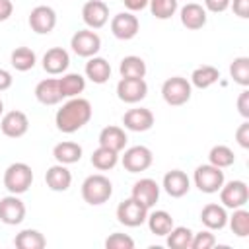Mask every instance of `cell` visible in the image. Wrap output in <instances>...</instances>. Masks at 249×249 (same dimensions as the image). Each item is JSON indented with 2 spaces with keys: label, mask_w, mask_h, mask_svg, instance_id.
Instances as JSON below:
<instances>
[{
  "label": "cell",
  "mask_w": 249,
  "mask_h": 249,
  "mask_svg": "<svg viewBox=\"0 0 249 249\" xmlns=\"http://www.w3.org/2000/svg\"><path fill=\"white\" fill-rule=\"evenodd\" d=\"M93 115L91 103L84 97H70L66 103H62V107L56 111L54 115V124L60 132L64 134H72L78 132L80 128H84L89 119Z\"/></svg>",
  "instance_id": "cell-1"
},
{
  "label": "cell",
  "mask_w": 249,
  "mask_h": 249,
  "mask_svg": "<svg viewBox=\"0 0 249 249\" xmlns=\"http://www.w3.org/2000/svg\"><path fill=\"white\" fill-rule=\"evenodd\" d=\"M111 195H113V183L109 181V177L101 173H93L86 177L82 183V198L91 206L105 204L111 198Z\"/></svg>",
  "instance_id": "cell-2"
},
{
  "label": "cell",
  "mask_w": 249,
  "mask_h": 249,
  "mask_svg": "<svg viewBox=\"0 0 249 249\" xmlns=\"http://www.w3.org/2000/svg\"><path fill=\"white\" fill-rule=\"evenodd\" d=\"M4 187L8 193L12 195H23L29 191L31 183H33V169L23 163V161H16V163H10L4 171Z\"/></svg>",
  "instance_id": "cell-3"
},
{
  "label": "cell",
  "mask_w": 249,
  "mask_h": 249,
  "mask_svg": "<svg viewBox=\"0 0 249 249\" xmlns=\"http://www.w3.org/2000/svg\"><path fill=\"white\" fill-rule=\"evenodd\" d=\"M193 86L183 76H171L161 84V97L171 107H181L191 99Z\"/></svg>",
  "instance_id": "cell-4"
},
{
  "label": "cell",
  "mask_w": 249,
  "mask_h": 249,
  "mask_svg": "<svg viewBox=\"0 0 249 249\" xmlns=\"http://www.w3.org/2000/svg\"><path fill=\"white\" fill-rule=\"evenodd\" d=\"M226 177H224V171L212 163H202L195 169L193 173V183L195 187L200 191V193H206V195H214L220 191V187L224 185Z\"/></svg>",
  "instance_id": "cell-5"
},
{
  "label": "cell",
  "mask_w": 249,
  "mask_h": 249,
  "mask_svg": "<svg viewBox=\"0 0 249 249\" xmlns=\"http://www.w3.org/2000/svg\"><path fill=\"white\" fill-rule=\"evenodd\" d=\"M148 212H150V208H146V206H144L142 202H138L136 198L128 196V198H124L123 202H119L115 214H117L119 224L126 226V228H138V226L146 224Z\"/></svg>",
  "instance_id": "cell-6"
},
{
  "label": "cell",
  "mask_w": 249,
  "mask_h": 249,
  "mask_svg": "<svg viewBox=\"0 0 249 249\" xmlns=\"http://www.w3.org/2000/svg\"><path fill=\"white\" fill-rule=\"evenodd\" d=\"M220 202L224 208H241L247 204L249 200V187L245 181L241 179H233V181H224V185L220 187Z\"/></svg>",
  "instance_id": "cell-7"
},
{
  "label": "cell",
  "mask_w": 249,
  "mask_h": 249,
  "mask_svg": "<svg viewBox=\"0 0 249 249\" xmlns=\"http://www.w3.org/2000/svg\"><path fill=\"white\" fill-rule=\"evenodd\" d=\"M154 161V154L148 146H130L124 150V154L121 156V163L128 173H140L146 171Z\"/></svg>",
  "instance_id": "cell-8"
},
{
  "label": "cell",
  "mask_w": 249,
  "mask_h": 249,
  "mask_svg": "<svg viewBox=\"0 0 249 249\" xmlns=\"http://www.w3.org/2000/svg\"><path fill=\"white\" fill-rule=\"evenodd\" d=\"M70 47L74 51V54L82 56V58H89L95 56L101 49V37L93 31V29H80L72 35L70 39Z\"/></svg>",
  "instance_id": "cell-9"
},
{
  "label": "cell",
  "mask_w": 249,
  "mask_h": 249,
  "mask_svg": "<svg viewBox=\"0 0 249 249\" xmlns=\"http://www.w3.org/2000/svg\"><path fill=\"white\" fill-rule=\"evenodd\" d=\"M148 95V84L144 78H121L117 84V97L123 103H138Z\"/></svg>",
  "instance_id": "cell-10"
},
{
  "label": "cell",
  "mask_w": 249,
  "mask_h": 249,
  "mask_svg": "<svg viewBox=\"0 0 249 249\" xmlns=\"http://www.w3.org/2000/svg\"><path fill=\"white\" fill-rule=\"evenodd\" d=\"M25 220V204L19 195H8L0 198V222L6 226H18Z\"/></svg>",
  "instance_id": "cell-11"
},
{
  "label": "cell",
  "mask_w": 249,
  "mask_h": 249,
  "mask_svg": "<svg viewBox=\"0 0 249 249\" xmlns=\"http://www.w3.org/2000/svg\"><path fill=\"white\" fill-rule=\"evenodd\" d=\"M140 21L132 12H121L111 19V33L121 41H130L138 35Z\"/></svg>",
  "instance_id": "cell-12"
},
{
  "label": "cell",
  "mask_w": 249,
  "mask_h": 249,
  "mask_svg": "<svg viewBox=\"0 0 249 249\" xmlns=\"http://www.w3.org/2000/svg\"><path fill=\"white\" fill-rule=\"evenodd\" d=\"M29 27L37 35H49L56 27V12L51 6H35L29 14Z\"/></svg>",
  "instance_id": "cell-13"
},
{
  "label": "cell",
  "mask_w": 249,
  "mask_h": 249,
  "mask_svg": "<svg viewBox=\"0 0 249 249\" xmlns=\"http://www.w3.org/2000/svg\"><path fill=\"white\" fill-rule=\"evenodd\" d=\"M82 19L89 29H101L109 21V6L103 0H88L82 6Z\"/></svg>",
  "instance_id": "cell-14"
},
{
  "label": "cell",
  "mask_w": 249,
  "mask_h": 249,
  "mask_svg": "<svg viewBox=\"0 0 249 249\" xmlns=\"http://www.w3.org/2000/svg\"><path fill=\"white\" fill-rule=\"evenodd\" d=\"M0 130L8 138H21L29 130V119L23 111H8L0 119Z\"/></svg>",
  "instance_id": "cell-15"
},
{
  "label": "cell",
  "mask_w": 249,
  "mask_h": 249,
  "mask_svg": "<svg viewBox=\"0 0 249 249\" xmlns=\"http://www.w3.org/2000/svg\"><path fill=\"white\" fill-rule=\"evenodd\" d=\"M154 113L146 107H134L123 115V124L130 132H146L154 126Z\"/></svg>",
  "instance_id": "cell-16"
},
{
  "label": "cell",
  "mask_w": 249,
  "mask_h": 249,
  "mask_svg": "<svg viewBox=\"0 0 249 249\" xmlns=\"http://www.w3.org/2000/svg\"><path fill=\"white\" fill-rule=\"evenodd\" d=\"M160 191H161V187L158 185V181H154L150 177H144V179H138L132 185L130 196L136 198L138 202H142L146 208H152L160 200Z\"/></svg>",
  "instance_id": "cell-17"
},
{
  "label": "cell",
  "mask_w": 249,
  "mask_h": 249,
  "mask_svg": "<svg viewBox=\"0 0 249 249\" xmlns=\"http://www.w3.org/2000/svg\"><path fill=\"white\" fill-rule=\"evenodd\" d=\"M161 189L171 196V198H181L189 193L191 189V179L185 171L181 169H171L163 175V181H161Z\"/></svg>",
  "instance_id": "cell-18"
},
{
  "label": "cell",
  "mask_w": 249,
  "mask_h": 249,
  "mask_svg": "<svg viewBox=\"0 0 249 249\" xmlns=\"http://www.w3.org/2000/svg\"><path fill=\"white\" fill-rule=\"evenodd\" d=\"M43 70L51 76H58V74H64L70 66V54L66 49L62 47H53L49 49L45 54H43Z\"/></svg>",
  "instance_id": "cell-19"
},
{
  "label": "cell",
  "mask_w": 249,
  "mask_h": 249,
  "mask_svg": "<svg viewBox=\"0 0 249 249\" xmlns=\"http://www.w3.org/2000/svg\"><path fill=\"white\" fill-rule=\"evenodd\" d=\"M208 12L204 10V6L196 4V2H187L181 10H179V19L183 23V27L191 29V31H196V29H202L206 25V16Z\"/></svg>",
  "instance_id": "cell-20"
},
{
  "label": "cell",
  "mask_w": 249,
  "mask_h": 249,
  "mask_svg": "<svg viewBox=\"0 0 249 249\" xmlns=\"http://www.w3.org/2000/svg\"><path fill=\"white\" fill-rule=\"evenodd\" d=\"M35 99L41 105H58L64 97L60 93V86H58V78H45L35 86Z\"/></svg>",
  "instance_id": "cell-21"
},
{
  "label": "cell",
  "mask_w": 249,
  "mask_h": 249,
  "mask_svg": "<svg viewBox=\"0 0 249 249\" xmlns=\"http://www.w3.org/2000/svg\"><path fill=\"white\" fill-rule=\"evenodd\" d=\"M45 183H47V187H49L51 191H54V193H64V191H68L70 185H72V173H70V169H68L66 165L54 163V165H51V167L47 169V173H45Z\"/></svg>",
  "instance_id": "cell-22"
},
{
  "label": "cell",
  "mask_w": 249,
  "mask_h": 249,
  "mask_svg": "<svg viewBox=\"0 0 249 249\" xmlns=\"http://www.w3.org/2000/svg\"><path fill=\"white\" fill-rule=\"evenodd\" d=\"M200 222L206 230H224L228 226V210L222 204L216 202H208L202 210H200Z\"/></svg>",
  "instance_id": "cell-23"
},
{
  "label": "cell",
  "mask_w": 249,
  "mask_h": 249,
  "mask_svg": "<svg viewBox=\"0 0 249 249\" xmlns=\"http://www.w3.org/2000/svg\"><path fill=\"white\" fill-rule=\"evenodd\" d=\"M99 146H103V148H109V150H113V152H123L124 150V146H126V142H128V136H126V132H124V128L123 126H117V124H109V126H105V128H101V132H99Z\"/></svg>",
  "instance_id": "cell-24"
},
{
  "label": "cell",
  "mask_w": 249,
  "mask_h": 249,
  "mask_svg": "<svg viewBox=\"0 0 249 249\" xmlns=\"http://www.w3.org/2000/svg\"><path fill=\"white\" fill-rule=\"evenodd\" d=\"M82 146L78 142H72V140H64V142H58L54 144L53 148V158L56 160V163H62V165H72V163H78L82 160Z\"/></svg>",
  "instance_id": "cell-25"
},
{
  "label": "cell",
  "mask_w": 249,
  "mask_h": 249,
  "mask_svg": "<svg viewBox=\"0 0 249 249\" xmlns=\"http://www.w3.org/2000/svg\"><path fill=\"white\" fill-rule=\"evenodd\" d=\"M84 70H86V78L91 80L93 84H99V86L109 82V78H111V64L103 56H97V54L88 58Z\"/></svg>",
  "instance_id": "cell-26"
},
{
  "label": "cell",
  "mask_w": 249,
  "mask_h": 249,
  "mask_svg": "<svg viewBox=\"0 0 249 249\" xmlns=\"http://www.w3.org/2000/svg\"><path fill=\"white\" fill-rule=\"evenodd\" d=\"M146 224H148V230L154 235H161V237H165L171 231V228L175 226L173 224V216L167 210H152V212H148Z\"/></svg>",
  "instance_id": "cell-27"
},
{
  "label": "cell",
  "mask_w": 249,
  "mask_h": 249,
  "mask_svg": "<svg viewBox=\"0 0 249 249\" xmlns=\"http://www.w3.org/2000/svg\"><path fill=\"white\" fill-rule=\"evenodd\" d=\"M218 80H220V70L216 66L204 64V66H198V68L193 70L189 82H191V86H195L198 89H206V88L214 86Z\"/></svg>",
  "instance_id": "cell-28"
},
{
  "label": "cell",
  "mask_w": 249,
  "mask_h": 249,
  "mask_svg": "<svg viewBox=\"0 0 249 249\" xmlns=\"http://www.w3.org/2000/svg\"><path fill=\"white\" fill-rule=\"evenodd\" d=\"M58 86H60V93L62 97H78L84 89H86V78L78 72H68L62 74V78H58Z\"/></svg>",
  "instance_id": "cell-29"
},
{
  "label": "cell",
  "mask_w": 249,
  "mask_h": 249,
  "mask_svg": "<svg viewBox=\"0 0 249 249\" xmlns=\"http://www.w3.org/2000/svg\"><path fill=\"white\" fill-rule=\"evenodd\" d=\"M14 245L18 249H43L47 245V239L39 230L27 228V230H21L19 233H16Z\"/></svg>",
  "instance_id": "cell-30"
},
{
  "label": "cell",
  "mask_w": 249,
  "mask_h": 249,
  "mask_svg": "<svg viewBox=\"0 0 249 249\" xmlns=\"http://www.w3.org/2000/svg\"><path fill=\"white\" fill-rule=\"evenodd\" d=\"M10 64L18 72H27V70H31L37 64V54L29 47H18L10 54Z\"/></svg>",
  "instance_id": "cell-31"
},
{
  "label": "cell",
  "mask_w": 249,
  "mask_h": 249,
  "mask_svg": "<svg viewBox=\"0 0 249 249\" xmlns=\"http://www.w3.org/2000/svg\"><path fill=\"white\" fill-rule=\"evenodd\" d=\"M146 62L144 58L136 56V54H128L121 60L119 64V74L121 78H144L146 76Z\"/></svg>",
  "instance_id": "cell-32"
},
{
  "label": "cell",
  "mask_w": 249,
  "mask_h": 249,
  "mask_svg": "<svg viewBox=\"0 0 249 249\" xmlns=\"http://www.w3.org/2000/svg\"><path fill=\"white\" fill-rule=\"evenodd\" d=\"M191 239H193V230L187 226H173L171 231L165 235V243L171 249H191Z\"/></svg>",
  "instance_id": "cell-33"
},
{
  "label": "cell",
  "mask_w": 249,
  "mask_h": 249,
  "mask_svg": "<svg viewBox=\"0 0 249 249\" xmlns=\"http://www.w3.org/2000/svg\"><path fill=\"white\" fill-rule=\"evenodd\" d=\"M235 161V154L230 146L226 144H218V146H212L210 152H208V163L220 167V169H226L230 165H233Z\"/></svg>",
  "instance_id": "cell-34"
},
{
  "label": "cell",
  "mask_w": 249,
  "mask_h": 249,
  "mask_svg": "<svg viewBox=\"0 0 249 249\" xmlns=\"http://www.w3.org/2000/svg\"><path fill=\"white\" fill-rule=\"evenodd\" d=\"M119 163V152H113L109 148L99 146L97 150H93L91 154V165L99 171H109Z\"/></svg>",
  "instance_id": "cell-35"
},
{
  "label": "cell",
  "mask_w": 249,
  "mask_h": 249,
  "mask_svg": "<svg viewBox=\"0 0 249 249\" xmlns=\"http://www.w3.org/2000/svg\"><path fill=\"white\" fill-rule=\"evenodd\" d=\"M228 226L237 237H247L249 235V212L241 208H233L231 216H228Z\"/></svg>",
  "instance_id": "cell-36"
},
{
  "label": "cell",
  "mask_w": 249,
  "mask_h": 249,
  "mask_svg": "<svg viewBox=\"0 0 249 249\" xmlns=\"http://www.w3.org/2000/svg\"><path fill=\"white\" fill-rule=\"evenodd\" d=\"M230 76L241 88L249 86V56H235L230 64Z\"/></svg>",
  "instance_id": "cell-37"
},
{
  "label": "cell",
  "mask_w": 249,
  "mask_h": 249,
  "mask_svg": "<svg viewBox=\"0 0 249 249\" xmlns=\"http://www.w3.org/2000/svg\"><path fill=\"white\" fill-rule=\"evenodd\" d=\"M148 8L156 19H169L179 8V0H150Z\"/></svg>",
  "instance_id": "cell-38"
},
{
  "label": "cell",
  "mask_w": 249,
  "mask_h": 249,
  "mask_svg": "<svg viewBox=\"0 0 249 249\" xmlns=\"http://www.w3.org/2000/svg\"><path fill=\"white\" fill-rule=\"evenodd\" d=\"M105 247L107 249H134V239L128 233L115 231L105 239Z\"/></svg>",
  "instance_id": "cell-39"
},
{
  "label": "cell",
  "mask_w": 249,
  "mask_h": 249,
  "mask_svg": "<svg viewBox=\"0 0 249 249\" xmlns=\"http://www.w3.org/2000/svg\"><path fill=\"white\" fill-rule=\"evenodd\" d=\"M214 245H216V235L212 233V230H202L198 233H193L191 249H210Z\"/></svg>",
  "instance_id": "cell-40"
},
{
  "label": "cell",
  "mask_w": 249,
  "mask_h": 249,
  "mask_svg": "<svg viewBox=\"0 0 249 249\" xmlns=\"http://www.w3.org/2000/svg\"><path fill=\"white\" fill-rule=\"evenodd\" d=\"M235 140H237V144H239L243 150L249 148V121H247V119L237 126V130H235Z\"/></svg>",
  "instance_id": "cell-41"
},
{
  "label": "cell",
  "mask_w": 249,
  "mask_h": 249,
  "mask_svg": "<svg viewBox=\"0 0 249 249\" xmlns=\"http://www.w3.org/2000/svg\"><path fill=\"white\" fill-rule=\"evenodd\" d=\"M230 8L233 10V14L241 19H247L249 18V0H231L230 2Z\"/></svg>",
  "instance_id": "cell-42"
},
{
  "label": "cell",
  "mask_w": 249,
  "mask_h": 249,
  "mask_svg": "<svg viewBox=\"0 0 249 249\" xmlns=\"http://www.w3.org/2000/svg\"><path fill=\"white\" fill-rule=\"evenodd\" d=\"M231 0H204V10L212 12V14H222L230 8Z\"/></svg>",
  "instance_id": "cell-43"
},
{
  "label": "cell",
  "mask_w": 249,
  "mask_h": 249,
  "mask_svg": "<svg viewBox=\"0 0 249 249\" xmlns=\"http://www.w3.org/2000/svg\"><path fill=\"white\" fill-rule=\"evenodd\" d=\"M237 111L243 119H249V89L243 88V91L237 97Z\"/></svg>",
  "instance_id": "cell-44"
},
{
  "label": "cell",
  "mask_w": 249,
  "mask_h": 249,
  "mask_svg": "<svg viewBox=\"0 0 249 249\" xmlns=\"http://www.w3.org/2000/svg\"><path fill=\"white\" fill-rule=\"evenodd\" d=\"M148 2L150 0H123V4H124V8H126V12H142L144 8H148Z\"/></svg>",
  "instance_id": "cell-45"
},
{
  "label": "cell",
  "mask_w": 249,
  "mask_h": 249,
  "mask_svg": "<svg viewBox=\"0 0 249 249\" xmlns=\"http://www.w3.org/2000/svg\"><path fill=\"white\" fill-rule=\"evenodd\" d=\"M12 12H14V4H12V0H0V21L10 19Z\"/></svg>",
  "instance_id": "cell-46"
},
{
  "label": "cell",
  "mask_w": 249,
  "mask_h": 249,
  "mask_svg": "<svg viewBox=\"0 0 249 249\" xmlns=\"http://www.w3.org/2000/svg\"><path fill=\"white\" fill-rule=\"evenodd\" d=\"M12 84H14V78H12V74H10L8 70L0 68V91H6V89H10V88H12Z\"/></svg>",
  "instance_id": "cell-47"
},
{
  "label": "cell",
  "mask_w": 249,
  "mask_h": 249,
  "mask_svg": "<svg viewBox=\"0 0 249 249\" xmlns=\"http://www.w3.org/2000/svg\"><path fill=\"white\" fill-rule=\"evenodd\" d=\"M4 113V103H2V99H0V115Z\"/></svg>",
  "instance_id": "cell-48"
}]
</instances>
